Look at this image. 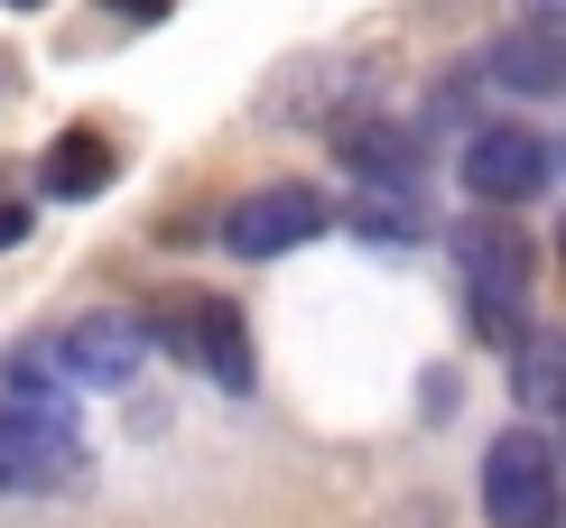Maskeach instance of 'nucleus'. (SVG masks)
Instances as JSON below:
<instances>
[{
	"instance_id": "obj_1",
	"label": "nucleus",
	"mask_w": 566,
	"mask_h": 528,
	"mask_svg": "<svg viewBox=\"0 0 566 528\" xmlns=\"http://www.w3.org/2000/svg\"><path fill=\"white\" fill-rule=\"evenodd\" d=\"M84 483V426L75 399H0V492H56Z\"/></svg>"
},
{
	"instance_id": "obj_2",
	"label": "nucleus",
	"mask_w": 566,
	"mask_h": 528,
	"mask_svg": "<svg viewBox=\"0 0 566 528\" xmlns=\"http://www.w3.org/2000/svg\"><path fill=\"white\" fill-rule=\"evenodd\" d=\"M455 177H464V196L474 204H530V196H548V177H557V158H548V139L521 130V122H474L464 130V149H455Z\"/></svg>"
},
{
	"instance_id": "obj_3",
	"label": "nucleus",
	"mask_w": 566,
	"mask_h": 528,
	"mask_svg": "<svg viewBox=\"0 0 566 528\" xmlns=\"http://www.w3.org/2000/svg\"><path fill=\"white\" fill-rule=\"evenodd\" d=\"M483 519L492 528H557V454L538 426L483 445Z\"/></svg>"
},
{
	"instance_id": "obj_4",
	"label": "nucleus",
	"mask_w": 566,
	"mask_h": 528,
	"mask_svg": "<svg viewBox=\"0 0 566 528\" xmlns=\"http://www.w3.org/2000/svg\"><path fill=\"white\" fill-rule=\"evenodd\" d=\"M149 334H168L177 362H186V371H205V380H214V390H232V399L261 380V371H251V325H242V306H232V297L168 306V316H158Z\"/></svg>"
},
{
	"instance_id": "obj_5",
	"label": "nucleus",
	"mask_w": 566,
	"mask_h": 528,
	"mask_svg": "<svg viewBox=\"0 0 566 528\" xmlns=\"http://www.w3.org/2000/svg\"><path fill=\"white\" fill-rule=\"evenodd\" d=\"M325 223H335V204H325L316 186L279 177V186H261V196H242V204L223 213V251H232V260H279V251L316 242Z\"/></svg>"
},
{
	"instance_id": "obj_6",
	"label": "nucleus",
	"mask_w": 566,
	"mask_h": 528,
	"mask_svg": "<svg viewBox=\"0 0 566 528\" xmlns=\"http://www.w3.org/2000/svg\"><path fill=\"white\" fill-rule=\"evenodd\" d=\"M325 139H335L344 177H363L371 196H428V139H418V130L353 112V122H325Z\"/></svg>"
},
{
	"instance_id": "obj_7",
	"label": "nucleus",
	"mask_w": 566,
	"mask_h": 528,
	"mask_svg": "<svg viewBox=\"0 0 566 528\" xmlns=\"http://www.w3.org/2000/svg\"><path fill=\"white\" fill-rule=\"evenodd\" d=\"M65 352V380H84V390H130L139 362H149V316H130V306H103V316L65 325L56 334Z\"/></svg>"
},
{
	"instance_id": "obj_8",
	"label": "nucleus",
	"mask_w": 566,
	"mask_h": 528,
	"mask_svg": "<svg viewBox=\"0 0 566 528\" xmlns=\"http://www.w3.org/2000/svg\"><path fill=\"white\" fill-rule=\"evenodd\" d=\"M446 251H455L464 287H502V297H530V242H521V223H511L502 204H483L474 223H455V232H446Z\"/></svg>"
},
{
	"instance_id": "obj_9",
	"label": "nucleus",
	"mask_w": 566,
	"mask_h": 528,
	"mask_svg": "<svg viewBox=\"0 0 566 528\" xmlns=\"http://www.w3.org/2000/svg\"><path fill=\"white\" fill-rule=\"evenodd\" d=\"M483 84H502V93H530V103L566 93V29H557V19L502 29V38L483 46Z\"/></svg>"
},
{
	"instance_id": "obj_10",
	"label": "nucleus",
	"mask_w": 566,
	"mask_h": 528,
	"mask_svg": "<svg viewBox=\"0 0 566 528\" xmlns=\"http://www.w3.org/2000/svg\"><path fill=\"white\" fill-rule=\"evenodd\" d=\"M112 139L103 130H65L56 149H46V204H84V196H103L112 186Z\"/></svg>"
},
{
	"instance_id": "obj_11",
	"label": "nucleus",
	"mask_w": 566,
	"mask_h": 528,
	"mask_svg": "<svg viewBox=\"0 0 566 528\" xmlns=\"http://www.w3.org/2000/svg\"><path fill=\"white\" fill-rule=\"evenodd\" d=\"M511 390L530 418H566V344L557 334H521L511 344Z\"/></svg>"
},
{
	"instance_id": "obj_12",
	"label": "nucleus",
	"mask_w": 566,
	"mask_h": 528,
	"mask_svg": "<svg viewBox=\"0 0 566 528\" xmlns=\"http://www.w3.org/2000/svg\"><path fill=\"white\" fill-rule=\"evenodd\" d=\"M344 223L363 232V242L409 251V242H428V196H363V204H344Z\"/></svg>"
},
{
	"instance_id": "obj_13",
	"label": "nucleus",
	"mask_w": 566,
	"mask_h": 528,
	"mask_svg": "<svg viewBox=\"0 0 566 528\" xmlns=\"http://www.w3.org/2000/svg\"><path fill=\"white\" fill-rule=\"evenodd\" d=\"M0 390L10 399H65V352L56 344H19L10 362H0Z\"/></svg>"
},
{
	"instance_id": "obj_14",
	"label": "nucleus",
	"mask_w": 566,
	"mask_h": 528,
	"mask_svg": "<svg viewBox=\"0 0 566 528\" xmlns=\"http://www.w3.org/2000/svg\"><path fill=\"white\" fill-rule=\"evenodd\" d=\"M464 297H474V334H483L492 352H511V344H521V334H530L521 297H502V287H464Z\"/></svg>"
},
{
	"instance_id": "obj_15",
	"label": "nucleus",
	"mask_w": 566,
	"mask_h": 528,
	"mask_svg": "<svg viewBox=\"0 0 566 528\" xmlns=\"http://www.w3.org/2000/svg\"><path fill=\"white\" fill-rule=\"evenodd\" d=\"M29 242V204H0V251H19Z\"/></svg>"
},
{
	"instance_id": "obj_16",
	"label": "nucleus",
	"mask_w": 566,
	"mask_h": 528,
	"mask_svg": "<svg viewBox=\"0 0 566 528\" xmlns=\"http://www.w3.org/2000/svg\"><path fill=\"white\" fill-rule=\"evenodd\" d=\"M103 19H130V29H149V19H158V0H103Z\"/></svg>"
},
{
	"instance_id": "obj_17",
	"label": "nucleus",
	"mask_w": 566,
	"mask_h": 528,
	"mask_svg": "<svg viewBox=\"0 0 566 528\" xmlns=\"http://www.w3.org/2000/svg\"><path fill=\"white\" fill-rule=\"evenodd\" d=\"M521 10H530V19H557V29H566V0H521Z\"/></svg>"
},
{
	"instance_id": "obj_18",
	"label": "nucleus",
	"mask_w": 566,
	"mask_h": 528,
	"mask_svg": "<svg viewBox=\"0 0 566 528\" xmlns=\"http://www.w3.org/2000/svg\"><path fill=\"white\" fill-rule=\"evenodd\" d=\"M0 10H46V0H0Z\"/></svg>"
},
{
	"instance_id": "obj_19",
	"label": "nucleus",
	"mask_w": 566,
	"mask_h": 528,
	"mask_svg": "<svg viewBox=\"0 0 566 528\" xmlns=\"http://www.w3.org/2000/svg\"><path fill=\"white\" fill-rule=\"evenodd\" d=\"M557 260H566V213H557Z\"/></svg>"
},
{
	"instance_id": "obj_20",
	"label": "nucleus",
	"mask_w": 566,
	"mask_h": 528,
	"mask_svg": "<svg viewBox=\"0 0 566 528\" xmlns=\"http://www.w3.org/2000/svg\"><path fill=\"white\" fill-rule=\"evenodd\" d=\"M557 426H566V418H557Z\"/></svg>"
}]
</instances>
